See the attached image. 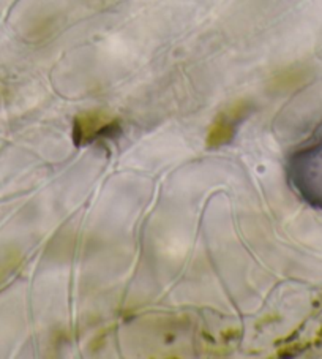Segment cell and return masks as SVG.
<instances>
[{
	"mask_svg": "<svg viewBox=\"0 0 322 359\" xmlns=\"http://www.w3.org/2000/svg\"><path fill=\"white\" fill-rule=\"evenodd\" d=\"M250 109L251 107L248 102L239 100L216 116V119L212 122L207 133L206 142L209 149H218V147L231 142L239 122L245 119L246 114L250 113Z\"/></svg>",
	"mask_w": 322,
	"mask_h": 359,
	"instance_id": "cell-1",
	"label": "cell"
},
{
	"mask_svg": "<svg viewBox=\"0 0 322 359\" xmlns=\"http://www.w3.org/2000/svg\"><path fill=\"white\" fill-rule=\"evenodd\" d=\"M114 127H117V121L106 111H84L73 121V140L78 146L89 144Z\"/></svg>",
	"mask_w": 322,
	"mask_h": 359,
	"instance_id": "cell-2",
	"label": "cell"
}]
</instances>
